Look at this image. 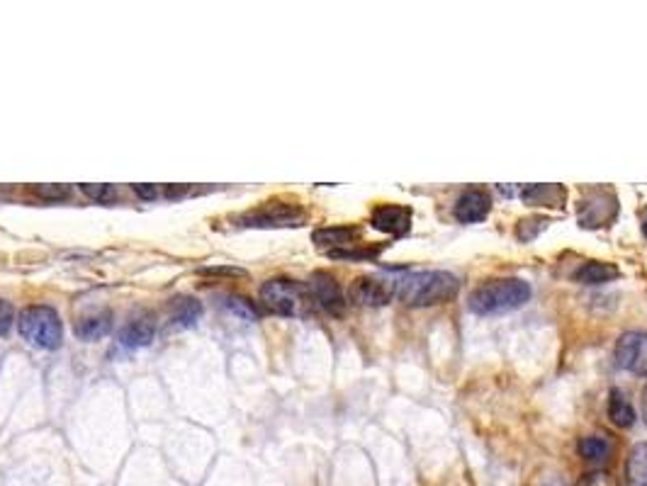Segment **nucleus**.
Wrapping results in <instances>:
<instances>
[{
	"label": "nucleus",
	"mask_w": 647,
	"mask_h": 486,
	"mask_svg": "<svg viewBox=\"0 0 647 486\" xmlns=\"http://www.w3.org/2000/svg\"><path fill=\"white\" fill-rule=\"evenodd\" d=\"M30 190H32V195H37L39 200H47V202H61L71 195V187H68V185H34Z\"/></svg>",
	"instance_id": "22"
},
{
	"label": "nucleus",
	"mask_w": 647,
	"mask_h": 486,
	"mask_svg": "<svg viewBox=\"0 0 647 486\" xmlns=\"http://www.w3.org/2000/svg\"><path fill=\"white\" fill-rule=\"evenodd\" d=\"M188 193H190V187H188V185H169V187H166V197H169V200L185 197Z\"/></svg>",
	"instance_id": "27"
},
{
	"label": "nucleus",
	"mask_w": 647,
	"mask_h": 486,
	"mask_svg": "<svg viewBox=\"0 0 647 486\" xmlns=\"http://www.w3.org/2000/svg\"><path fill=\"white\" fill-rule=\"evenodd\" d=\"M81 193H83L85 197H91V200L101 202V204H109V202H115L119 197L118 187H115V185L83 183L81 185Z\"/></svg>",
	"instance_id": "21"
},
{
	"label": "nucleus",
	"mask_w": 647,
	"mask_h": 486,
	"mask_svg": "<svg viewBox=\"0 0 647 486\" xmlns=\"http://www.w3.org/2000/svg\"><path fill=\"white\" fill-rule=\"evenodd\" d=\"M261 304L266 311L275 314V317H300L310 307V292L307 285L294 282L290 277H273L266 280L261 285Z\"/></svg>",
	"instance_id": "4"
},
{
	"label": "nucleus",
	"mask_w": 647,
	"mask_h": 486,
	"mask_svg": "<svg viewBox=\"0 0 647 486\" xmlns=\"http://www.w3.org/2000/svg\"><path fill=\"white\" fill-rule=\"evenodd\" d=\"M412 207H404V204H382V207L372 212L370 224L378 229V231H385V234L389 236H404L409 234V229H412Z\"/></svg>",
	"instance_id": "9"
},
{
	"label": "nucleus",
	"mask_w": 647,
	"mask_h": 486,
	"mask_svg": "<svg viewBox=\"0 0 647 486\" xmlns=\"http://www.w3.org/2000/svg\"><path fill=\"white\" fill-rule=\"evenodd\" d=\"M521 200L529 207H564L567 193L563 185H526L521 190Z\"/></svg>",
	"instance_id": "13"
},
{
	"label": "nucleus",
	"mask_w": 647,
	"mask_h": 486,
	"mask_svg": "<svg viewBox=\"0 0 647 486\" xmlns=\"http://www.w3.org/2000/svg\"><path fill=\"white\" fill-rule=\"evenodd\" d=\"M202 319V304L195 297H176L170 302V328H193Z\"/></svg>",
	"instance_id": "14"
},
{
	"label": "nucleus",
	"mask_w": 647,
	"mask_h": 486,
	"mask_svg": "<svg viewBox=\"0 0 647 486\" xmlns=\"http://www.w3.org/2000/svg\"><path fill=\"white\" fill-rule=\"evenodd\" d=\"M499 193L506 195V197H513V195H516V190H513V187H506V185H499Z\"/></svg>",
	"instance_id": "29"
},
{
	"label": "nucleus",
	"mask_w": 647,
	"mask_h": 486,
	"mask_svg": "<svg viewBox=\"0 0 647 486\" xmlns=\"http://www.w3.org/2000/svg\"><path fill=\"white\" fill-rule=\"evenodd\" d=\"M645 234H647V221H645Z\"/></svg>",
	"instance_id": "31"
},
{
	"label": "nucleus",
	"mask_w": 647,
	"mask_h": 486,
	"mask_svg": "<svg viewBox=\"0 0 647 486\" xmlns=\"http://www.w3.org/2000/svg\"><path fill=\"white\" fill-rule=\"evenodd\" d=\"M307 292L314 302L319 304L321 309L328 311L331 317H341L345 311V299L341 287H338L337 277L328 273H314L307 282Z\"/></svg>",
	"instance_id": "8"
},
{
	"label": "nucleus",
	"mask_w": 647,
	"mask_h": 486,
	"mask_svg": "<svg viewBox=\"0 0 647 486\" xmlns=\"http://www.w3.org/2000/svg\"><path fill=\"white\" fill-rule=\"evenodd\" d=\"M112 328V314L109 311H101V314H91V317H83V319L76 324V335L85 343L91 341H101L102 335L109 334Z\"/></svg>",
	"instance_id": "15"
},
{
	"label": "nucleus",
	"mask_w": 647,
	"mask_h": 486,
	"mask_svg": "<svg viewBox=\"0 0 647 486\" xmlns=\"http://www.w3.org/2000/svg\"><path fill=\"white\" fill-rule=\"evenodd\" d=\"M132 190L142 200H156L159 197V187H153V185H132Z\"/></svg>",
	"instance_id": "26"
},
{
	"label": "nucleus",
	"mask_w": 647,
	"mask_h": 486,
	"mask_svg": "<svg viewBox=\"0 0 647 486\" xmlns=\"http://www.w3.org/2000/svg\"><path fill=\"white\" fill-rule=\"evenodd\" d=\"M460 290V280L446 270H421L395 277V297L407 307H436L453 299Z\"/></svg>",
	"instance_id": "1"
},
{
	"label": "nucleus",
	"mask_w": 647,
	"mask_h": 486,
	"mask_svg": "<svg viewBox=\"0 0 647 486\" xmlns=\"http://www.w3.org/2000/svg\"><path fill=\"white\" fill-rule=\"evenodd\" d=\"M307 221V212L294 204V202H266L256 210L244 212L236 219L239 227L246 229H283V227H302Z\"/></svg>",
	"instance_id": "5"
},
{
	"label": "nucleus",
	"mask_w": 647,
	"mask_h": 486,
	"mask_svg": "<svg viewBox=\"0 0 647 486\" xmlns=\"http://www.w3.org/2000/svg\"><path fill=\"white\" fill-rule=\"evenodd\" d=\"M492 210V200L485 190H465L455 202V219L462 224H475L487 219Z\"/></svg>",
	"instance_id": "10"
},
{
	"label": "nucleus",
	"mask_w": 647,
	"mask_h": 486,
	"mask_svg": "<svg viewBox=\"0 0 647 486\" xmlns=\"http://www.w3.org/2000/svg\"><path fill=\"white\" fill-rule=\"evenodd\" d=\"M13 321H15V309L8 299H0V335H5L13 328Z\"/></svg>",
	"instance_id": "24"
},
{
	"label": "nucleus",
	"mask_w": 647,
	"mask_h": 486,
	"mask_svg": "<svg viewBox=\"0 0 647 486\" xmlns=\"http://www.w3.org/2000/svg\"><path fill=\"white\" fill-rule=\"evenodd\" d=\"M351 299L361 307H385L395 299V277H358L351 285Z\"/></svg>",
	"instance_id": "6"
},
{
	"label": "nucleus",
	"mask_w": 647,
	"mask_h": 486,
	"mask_svg": "<svg viewBox=\"0 0 647 486\" xmlns=\"http://www.w3.org/2000/svg\"><path fill=\"white\" fill-rule=\"evenodd\" d=\"M156 338V324L152 317H142V319L129 321L118 335V343L125 351H136V348H146L153 343Z\"/></svg>",
	"instance_id": "12"
},
{
	"label": "nucleus",
	"mask_w": 647,
	"mask_h": 486,
	"mask_svg": "<svg viewBox=\"0 0 647 486\" xmlns=\"http://www.w3.org/2000/svg\"><path fill=\"white\" fill-rule=\"evenodd\" d=\"M17 331L22 335V341H27L32 348H42V351H54L64 341L61 317L49 304H32L20 311Z\"/></svg>",
	"instance_id": "3"
},
{
	"label": "nucleus",
	"mask_w": 647,
	"mask_h": 486,
	"mask_svg": "<svg viewBox=\"0 0 647 486\" xmlns=\"http://www.w3.org/2000/svg\"><path fill=\"white\" fill-rule=\"evenodd\" d=\"M533 486H567V484L563 482V477H557V474H550V477H540Z\"/></svg>",
	"instance_id": "28"
},
{
	"label": "nucleus",
	"mask_w": 647,
	"mask_h": 486,
	"mask_svg": "<svg viewBox=\"0 0 647 486\" xmlns=\"http://www.w3.org/2000/svg\"><path fill=\"white\" fill-rule=\"evenodd\" d=\"M608 416L618 428H631L635 423V409L621 389H611V395H608Z\"/></svg>",
	"instance_id": "17"
},
{
	"label": "nucleus",
	"mask_w": 647,
	"mask_h": 486,
	"mask_svg": "<svg viewBox=\"0 0 647 486\" xmlns=\"http://www.w3.org/2000/svg\"><path fill=\"white\" fill-rule=\"evenodd\" d=\"M643 411H645V421H647V386L645 392H643Z\"/></svg>",
	"instance_id": "30"
},
{
	"label": "nucleus",
	"mask_w": 647,
	"mask_h": 486,
	"mask_svg": "<svg viewBox=\"0 0 647 486\" xmlns=\"http://www.w3.org/2000/svg\"><path fill=\"white\" fill-rule=\"evenodd\" d=\"M224 307H227V311L232 314V317H236V319H241V321H258V311H256V307H253L246 297H241V294H229L227 299H224Z\"/></svg>",
	"instance_id": "20"
},
{
	"label": "nucleus",
	"mask_w": 647,
	"mask_h": 486,
	"mask_svg": "<svg viewBox=\"0 0 647 486\" xmlns=\"http://www.w3.org/2000/svg\"><path fill=\"white\" fill-rule=\"evenodd\" d=\"M616 360L618 368L628 369L633 375H647V334L628 331L616 343Z\"/></svg>",
	"instance_id": "7"
},
{
	"label": "nucleus",
	"mask_w": 647,
	"mask_h": 486,
	"mask_svg": "<svg viewBox=\"0 0 647 486\" xmlns=\"http://www.w3.org/2000/svg\"><path fill=\"white\" fill-rule=\"evenodd\" d=\"M530 299V285L521 277H499L487 280L470 294V311L479 317L506 314L521 309Z\"/></svg>",
	"instance_id": "2"
},
{
	"label": "nucleus",
	"mask_w": 647,
	"mask_h": 486,
	"mask_svg": "<svg viewBox=\"0 0 647 486\" xmlns=\"http://www.w3.org/2000/svg\"><path fill=\"white\" fill-rule=\"evenodd\" d=\"M625 477L631 486H647V443H638L631 450Z\"/></svg>",
	"instance_id": "18"
},
{
	"label": "nucleus",
	"mask_w": 647,
	"mask_h": 486,
	"mask_svg": "<svg viewBox=\"0 0 647 486\" xmlns=\"http://www.w3.org/2000/svg\"><path fill=\"white\" fill-rule=\"evenodd\" d=\"M200 275H222V277H244L246 270L234 265H217V268H202Z\"/></svg>",
	"instance_id": "25"
},
{
	"label": "nucleus",
	"mask_w": 647,
	"mask_h": 486,
	"mask_svg": "<svg viewBox=\"0 0 647 486\" xmlns=\"http://www.w3.org/2000/svg\"><path fill=\"white\" fill-rule=\"evenodd\" d=\"M577 450H580V457L589 462H606L608 460V455L614 450V445L608 443L604 436H587L581 438L580 445H577Z\"/></svg>",
	"instance_id": "19"
},
{
	"label": "nucleus",
	"mask_w": 647,
	"mask_h": 486,
	"mask_svg": "<svg viewBox=\"0 0 647 486\" xmlns=\"http://www.w3.org/2000/svg\"><path fill=\"white\" fill-rule=\"evenodd\" d=\"M577 486H618L616 479L608 474V472H589V474H581Z\"/></svg>",
	"instance_id": "23"
},
{
	"label": "nucleus",
	"mask_w": 647,
	"mask_h": 486,
	"mask_svg": "<svg viewBox=\"0 0 647 486\" xmlns=\"http://www.w3.org/2000/svg\"><path fill=\"white\" fill-rule=\"evenodd\" d=\"M621 275L616 265L611 263H599V260H591V263H584L577 273H574V280L581 282V285H604V282H611L616 277Z\"/></svg>",
	"instance_id": "16"
},
{
	"label": "nucleus",
	"mask_w": 647,
	"mask_h": 486,
	"mask_svg": "<svg viewBox=\"0 0 647 486\" xmlns=\"http://www.w3.org/2000/svg\"><path fill=\"white\" fill-rule=\"evenodd\" d=\"M358 236H361V229L358 227H324L317 229V231L311 234V241H314V246L321 248V251L334 253L354 248Z\"/></svg>",
	"instance_id": "11"
}]
</instances>
